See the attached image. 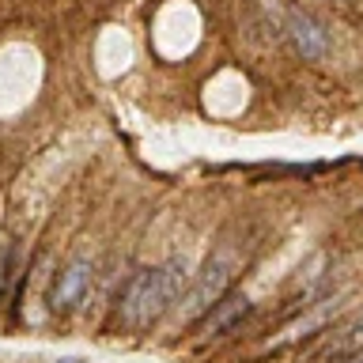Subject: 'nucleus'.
<instances>
[{"label":"nucleus","instance_id":"0eeeda50","mask_svg":"<svg viewBox=\"0 0 363 363\" xmlns=\"http://www.w3.org/2000/svg\"><path fill=\"white\" fill-rule=\"evenodd\" d=\"M246 314H250V295L246 291H227L223 299L197 322V329H201V337H223L227 329L238 325Z\"/></svg>","mask_w":363,"mask_h":363},{"label":"nucleus","instance_id":"423d86ee","mask_svg":"<svg viewBox=\"0 0 363 363\" xmlns=\"http://www.w3.org/2000/svg\"><path fill=\"white\" fill-rule=\"evenodd\" d=\"M284 30H288L295 53H299L303 61H322V57L329 53V30L318 16H311V11L291 8L288 19H284Z\"/></svg>","mask_w":363,"mask_h":363},{"label":"nucleus","instance_id":"7ed1b4c3","mask_svg":"<svg viewBox=\"0 0 363 363\" xmlns=\"http://www.w3.org/2000/svg\"><path fill=\"white\" fill-rule=\"evenodd\" d=\"M345 306H348V291H333L329 299L322 303H311L299 318H291L288 325H284V333L280 337H272L269 340V348H284V345H299V340L306 337H314V333H325L329 325L337 322L340 314H345Z\"/></svg>","mask_w":363,"mask_h":363},{"label":"nucleus","instance_id":"1a4fd4ad","mask_svg":"<svg viewBox=\"0 0 363 363\" xmlns=\"http://www.w3.org/2000/svg\"><path fill=\"white\" fill-rule=\"evenodd\" d=\"M0 257H4V250H0Z\"/></svg>","mask_w":363,"mask_h":363},{"label":"nucleus","instance_id":"f03ea898","mask_svg":"<svg viewBox=\"0 0 363 363\" xmlns=\"http://www.w3.org/2000/svg\"><path fill=\"white\" fill-rule=\"evenodd\" d=\"M235 269H238V257L227 254V250L208 257V265L186 284V291H182V299H178L182 322H201V318L227 295V288H231V280H235Z\"/></svg>","mask_w":363,"mask_h":363},{"label":"nucleus","instance_id":"39448f33","mask_svg":"<svg viewBox=\"0 0 363 363\" xmlns=\"http://www.w3.org/2000/svg\"><path fill=\"white\" fill-rule=\"evenodd\" d=\"M359 352H363V311L337 325H329L325 340L306 356V363H345L352 356H359Z\"/></svg>","mask_w":363,"mask_h":363},{"label":"nucleus","instance_id":"20e7f679","mask_svg":"<svg viewBox=\"0 0 363 363\" xmlns=\"http://www.w3.org/2000/svg\"><path fill=\"white\" fill-rule=\"evenodd\" d=\"M91 280H95V261H91L87 254H76L72 261H65L61 272L53 277V288H50L53 314H72L76 306L87 299Z\"/></svg>","mask_w":363,"mask_h":363},{"label":"nucleus","instance_id":"f257e3e1","mask_svg":"<svg viewBox=\"0 0 363 363\" xmlns=\"http://www.w3.org/2000/svg\"><path fill=\"white\" fill-rule=\"evenodd\" d=\"M186 284H189L186 257L163 261L155 269H136L118 295V322L125 329H147L182 299Z\"/></svg>","mask_w":363,"mask_h":363},{"label":"nucleus","instance_id":"6e6552de","mask_svg":"<svg viewBox=\"0 0 363 363\" xmlns=\"http://www.w3.org/2000/svg\"><path fill=\"white\" fill-rule=\"evenodd\" d=\"M345 363H363V352H359V356H352V359H345Z\"/></svg>","mask_w":363,"mask_h":363}]
</instances>
